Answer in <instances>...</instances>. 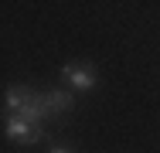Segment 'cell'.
Wrapping results in <instances>:
<instances>
[{
  "mask_svg": "<svg viewBox=\"0 0 160 153\" xmlns=\"http://www.w3.org/2000/svg\"><path fill=\"white\" fill-rule=\"evenodd\" d=\"M44 106H48V116H62V112H72L75 95L68 89H51V92H44Z\"/></svg>",
  "mask_w": 160,
  "mask_h": 153,
  "instance_id": "cell-4",
  "label": "cell"
},
{
  "mask_svg": "<svg viewBox=\"0 0 160 153\" xmlns=\"http://www.w3.org/2000/svg\"><path fill=\"white\" fill-rule=\"evenodd\" d=\"M51 153H72V150H65V146H55V150H51Z\"/></svg>",
  "mask_w": 160,
  "mask_h": 153,
  "instance_id": "cell-5",
  "label": "cell"
},
{
  "mask_svg": "<svg viewBox=\"0 0 160 153\" xmlns=\"http://www.w3.org/2000/svg\"><path fill=\"white\" fill-rule=\"evenodd\" d=\"M34 89H28V85H7V95H3V112L7 116H17L28 102H31Z\"/></svg>",
  "mask_w": 160,
  "mask_h": 153,
  "instance_id": "cell-3",
  "label": "cell"
},
{
  "mask_svg": "<svg viewBox=\"0 0 160 153\" xmlns=\"http://www.w3.org/2000/svg\"><path fill=\"white\" fill-rule=\"evenodd\" d=\"M3 133H7V140H14V143H24V146H31L41 140V126H34V122L21 119V116H7L3 119Z\"/></svg>",
  "mask_w": 160,
  "mask_h": 153,
  "instance_id": "cell-2",
  "label": "cell"
},
{
  "mask_svg": "<svg viewBox=\"0 0 160 153\" xmlns=\"http://www.w3.org/2000/svg\"><path fill=\"white\" fill-rule=\"evenodd\" d=\"M96 78H99V72H96L92 61H72V65L62 68V82L72 92H92L96 89Z\"/></svg>",
  "mask_w": 160,
  "mask_h": 153,
  "instance_id": "cell-1",
  "label": "cell"
}]
</instances>
